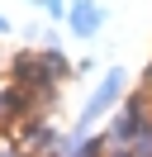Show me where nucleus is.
<instances>
[{"label": "nucleus", "instance_id": "obj_1", "mask_svg": "<svg viewBox=\"0 0 152 157\" xmlns=\"http://www.w3.org/2000/svg\"><path fill=\"white\" fill-rule=\"evenodd\" d=\"M147 124H152L147 105H142V100H128V105H124L119 114L109 119V133H104V143H109V147H133L142 133H147Z\"/></svg>", "mask_w": 152, "mask_h": 157}, {"label": "nucleus", "instance_id": "obj_2", "mask_svg": "<svg viewBox=\"0 0 152 157\" xmlns=\"http://www.w3.org/2000/svg\"><path fill=\"white\" fill-rule=\"evenodd\" d=\"M124 86H128V76H124L119 67H109V71L100 76V86H95V95L86 100V109H81V124H76V128H90L95 119L104 114V109H114V105L124 100Z\"/></svg>", "mask_w": 152, "mask_h": 157}, {"label": "nucleus", "instance_id": "obj_3", "mask_svg": "<svg viewBox=\"0 0 152 157\" xmlns=\"http://www.w3.org/2000/svg\"><path fill=\"white\" fill-rule=\"evenodd\" d=\"M66 24H71L76 38H95V33L104 29V5H100V0H71Z\"/></svg>", "mask_w": 152, "mask_h": 157}, {"label": "nucleus", "instance_id": "obj_4", "mask_svg": "<svg viewBox=\"0 0 152 157\" xmlns=\"http://www.w3.org/2000/svg\"><path fill=\"white\" fill-rule=\"evenodd\" d=\"M66 10H71L66 0H43V14H52V19H66Z\"/></svg>", "mask_w": 152, "mask_h": 157}, {"label": "nucleus", "instance_id": "obj_5", "mask_svg": "<svg viewBox=\"0 0 152 157\" xmlns=\"http://www.w3.org/2000/svg\"><path fill=\"white\" fill-rule=\"evenodd\" d=\"M0 157H28L24 147H10V143H0Z\"/></svg>", "mask_w": 152, "mask_h": 157}, {"label": "nucleus", "instance_id": "obj_6", "mask_svg": "<svg viewBox=\"0 0 152 157\" xmlns=\"http://www.w3.org/2000/svg\"><path fill=\"white\" fill-rule=\"evenodd\" d=\"M109 157H133V152H128V147H114V152H109Z\"/></svg>", "mask_w": 152, "mask_h": 157}, {"label": "nucleus", "instance_id": "obj_7", "mask_svg": "<svg viewBox=\"0 0 152 157\" xmlns=\"http://www.w3.org/2000/svg\"><path fill=\"white\" fill-rule=\"evenodd\" d=\"M0 33H10V19H5V14H0Z\"/></svg>", "mask_w": 152, "mask_h": 157}, {"label": "nucleus", "instance_id": "obj_8", "mask_svg": "<svg viewBox=\"0 0 152 157\" xmlns=\"http://www.w3.org/2000/svg\"><path fill=\"white\" fill-rule=\"evenodd\" d=\"M38 5H43V0H38Z\"/></svg>", "mask_w": 152, "mask_h": 157}]
</instances>
